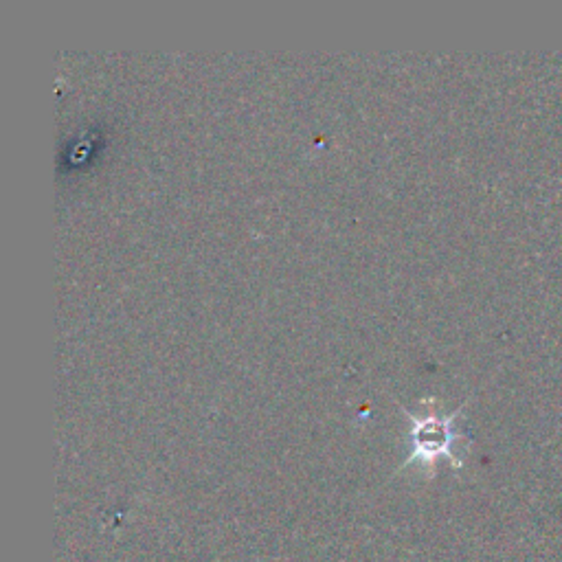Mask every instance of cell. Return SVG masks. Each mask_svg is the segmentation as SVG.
I'll use <instances>...</instances> for the list:
<instances>
[{
	"label": "cell",
	"mask_w": 562,
	"mask_h": 562,
	"mask_svg": "<svg viewBox=\"0 0 562 562\" xmlns=\"http://www.w3.org/2000/svg\"><path fill=\"white\" fill-rule=\"evenodd\" d=\"M413 420V455L409 462L413 459H429L440 457L444 453L451 451V442H453V418H440L437 413H429V415H413L411 411H404Z\"/></svg>",
	"instance_id": "obj_1"
}]
</instances>
